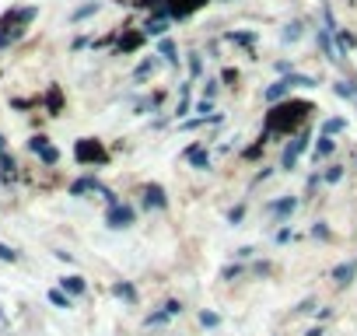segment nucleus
Masks as SVG:
<instances>
[{
	"label": "nucleus",
	"instance_id": "nucleus-17",
	"mask_svg": "<svg viewBox=\"0 0 357 336\" xmlns=\"http://www.w3.org/2000/svg\"><path fill=\"white\" fill-rule=\"evenodd\" d=\"M151 70H154V63H151V60H147V63H144V67H140V70H137V81H144V77H147V74H151Z\"/></svg>",
	"mask_w": 357,
	"mask_h": 336
},
{
	"label": "nucleus",
	"instance_id": "nucleus-1",
	"mask_svg": "<svg viewBox=\"0 0 357 336\" xmlns=\"http://www.w3.org/2000/svg\"><path fill=\"white\" fill-rule=\"evenodd\" d=\"M301 151H308V137H305V133L287 144V151H284V158H280V168H294V161L301 158Z\"/></svg>",
	"mask_w": 357,
	"mask_h": 336
},
{
	"label": "nucleus",
	"instance_id": "nucleus-8",
	"mask_svg": "<svg viewBox=\"0 0 357 336\" xmlns=\"http://www.w3.org/2000/svg\"><path fill=\"white\" fill-rule=\"evenodd\" d=\"M186 158H190L197 168H207V151H204V147H190V154H186Z\"/></svg>",
	"mask_w": 357,
	"mask_h": 336
},
{
	"label": "nucleus",
	"instance_id": "nucleus-4",
	"mask_svg": "<svg viewBox=\"0 0 357 336\" xmlns=\"http://www.w3.org/2000/svg\"><path fill=\"white\" fill-rule=\"evenodd\" d=\"M144 197H147V207H165V204H168V197H165L161 186H147Z\"/></svg>",
	"mask_w": 357,
	"mask_h": 336
},
{
	"label": "nucleus",
	"instance_id": "nucleus-7",
	"mask_svg": "<svg viewBox=\"0 0 357 336\" xmlns=\"http://www.w3.org/2000/svg\"><path fill=\"white\" fill-rule=\"evenodd\" d=\"M287 88H291L287 81H277L273 88H266V98H270V102H277V98H284V95H287Z\"/></svg>",
	"mask_w": 357,
	"mask_h": 336
},
{
	"label": "nucleus",
	"instance_id": "nucleus-3",
	"mask_svg": "<svg viewBox=\"0 0 357 336\" xmlns=\"http://www.w3.org/2000/svg\"><path fill=\"white\" fill-rule=\"evenodd\" d=\"M178 312H183V305H178V301H168L161 312H154V315H147V326H158V322H168L172 315H178Z\"/></svg>",
	"mask_w": 357,
	"mask_h": 336
},
{
	"label": "nucleus",
	"instance_id": "nucleus-11",
	"mask_svg": "<svg viewBox=\"0 0 357 336\" xmlns=\"http://www.w3.org/2000/svg\"><path fill=\"white\" fill-rule=\"evenodd\" d=\"M340 130H343V119H326V123H322V133H326V137H329V133H340Z\"/></svg>",
	"mask_w": 357,
	"mask_h": 336
},
{
	"label": "nucleus",
	"instance_id": "nucleus-16",
	"mask_svg": "<svg viewBox=\"0 0 357 336\" xmlns=\"http://www.w3.org/2000/svg\"><path fill=\"white\" fill-rule=\"evenodd\" d=\"M329 147H333V140H326V133H322V140H319V151H315V154L322 158V154H329Z\"/></svg>",
	"mask_w": 357,
	"mask_h": 336
},
{
	"label": "nucleus",
	"instance_id": "nucleus-2",
	"mask_svg": "<svg viewBox=\"0 0 357 336\" xmlns=\"http://www.w3.org/2000/svg\"><path fill=\"white\" fill-rule=\"evenodd\" d=\"M133 221V211L130 207H123V204H112L109 207V228H126Z\"/></svg>",
	"mask_w": 357,
	"mask_h": 336
},
{
	"label": "nucleus",
	"instance_id": "nucleus-5",
	"mask_svg": "<svg viewBox=\"0 0 357 336\" xmlns=\"http://www.w3.org/2000/svg\"><path fill=\"white\" fill-rule=\"evenodd\" d=\"M350 277H354V263H340V266L333 270V280H336V284H347Z\"/></svg>",
	"mask_w": 357,
	"mask_h": 336
},
{
	"label": "nucleus",
	"instance_id": "nucleus-15",
	"mask_svg": "<svg viewBox=\"0 0 357 336\" xmlns=\"http://www.w3.org/2000/svg\"><path fill=\"white\" fill-rule=\"evenodd\" d=\"M0 259H4V263H15L18 256H15V249H8L4 242H0Z\"/></svg>",
	"mask_w": 357,
	"mask_h": 336
},
{
	"label": "nucleus",
	"instance_id": "nucleus-18",
	"mask_svg": "<svg viewBox=\"0 0 357 336\" xmlns=\"http://www.w3.org/2000/svg\"><path fill=\"white\" fill-rule=\"evenodd\" d=\"M200 322H204V326H218V315H214V312H204Z\"/></svg>",
	"mask_w": 357,
	"mask_h": 336
},
{
	"label": "nucleus",
	"instance_id": "nucleus-9",
	"mask_svg": "<svg viewBox=\"0 0 357 336\" xmlns=\"http://www.w3.org/2000/svg\"><path fill=\"white\" fill-rule=\"evenodd\" d=\"M63 291H70V294H84V280H81V277H63Z\"/></svg>",
	"mask_w": 357,
	"mask_h": 336
},
{
	"label": "nucleus",
	"instance_id": "nucleus-20",
	"mask_svg": "<svg viewBox=\"0 0 357 336\" xmlns=\"http://www.w3.org/2000/svg\"><path fill=\"white\" fill-rule=\"evenodd\" d=\"M116 294H119V298H133V287H126V284H119V287H116Z\"/></svg>",
	"mask_w": 357,
	"mask_h": 336
},
{
	"label": "nucleus",
	"instance_id": "nucleus-19",
	"mask_svg": "<svg viewBox=\"0 0 357 336\" xmlns=\"http://www.w3.org/2000/svg\"><path fill=\"white\" fill-rule=\"evenodd\" d=\"M294 39H298V25H291V29L284 32V43H294Z\"/></svg>",
	"mask_w": 357,
	"mask_h": 336
},
{
	"label": "nucleus",
	"instance_id": "nucleus-21",
	"mask_svg": "<svg viewBox=\"0 0 357 336\" xmlns=\"http://www.w3.org/2000/svg\"><path fill=\"white\" fill-rule=\"evenodd\" d=\"M190 74H193V77L200 74V56H193V60H190Z\"/></svg>",
	"mask_w": 357,
	"mask_h": 336
},
{
	"label": "nucleus",
	"instance_id": "nucleus-14",
	"mask_svg": "<svg viewBox=\"0 0 357 336\" xmlns=\"http://www.w3.org/2000/svg\"><path fill=\"white\" fill-rule=\"evenodd\" d=\"M147 32H151V36H165V32H168V18H165V22H151Z\"/></svg>",
	"mask_w": 357,
	"mask_h": 336
},
{
	"label": "nucleus",
	"instance_id": "nucleus-13",
	"mask_svg": "<svg viewBox=\"0 0 357 336\" xmlns=\"http://www.w3.org/2000/svg\"><path fill=\"white\" fill-rule=\"evenodd\" d=\"M340 179H343V168H340V165L326 168V183H340Z\"/></svg>",
	"mask_w": 357,
	"mask_h": 336
},
{
	"label": "nucleus",
	"instance_id": "nucleus-6",
	"mask_svg": "<svg viewBox=\"0 0 357 336\" xmlns=\"http://www.w3.org/2000/svg\"><path fill=\"white\" fill-rule=\"evenodd\" d=\"M158 53H161V56H165L168 63H175V60H178V56H175L178 49H175V43H172V39H161V46H158Z\"/></svg>",
	"mask_w": 357,
	"mask_h": 336
},
{
	"label": "nucleus",
	"instance_id": "nucleus-10",
	"mask_svg": "<svg viewBox=\"0 0 357 336\" xmlns=\"http://www.w3.org/2000/svg\"><path fill=\"white\" fill-rule=\"evenodd\" d=\"M270 211H273V214H277V217H287V214H291V211H294V200H291V197H287V200H280V204H273V207H270Z\"/></svg>",
	"mask_w": 357,
	"mask_h": 336
},
{
	"label": "nucleus",
	"instance_id": "nucleus-12",
	"mask_svg": "<svg viewBox=\"0 0 357 336\" xmlns=\"http://www.w3.org/2000/svg\"><path fill=\"white\" fill-rule=\"evenodd\" d=\"M50 301H53V305H60V308H70V298H67L63 291H50Z\"/></svg>",
	"mask_w": 357,
	"mask_h": 336
}]
</instances>
